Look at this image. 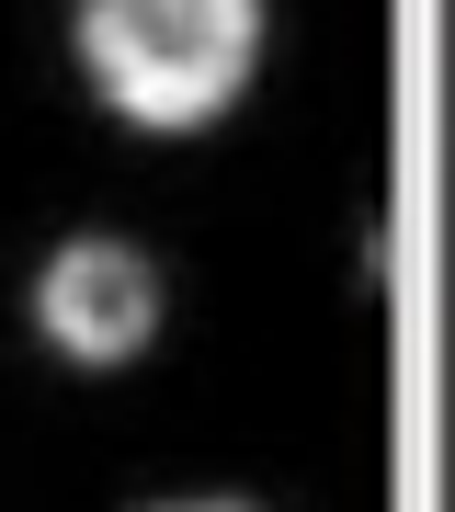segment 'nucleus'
I'll return each instance as SVG.
<instances>
[{"instance_id":"obj_1","label":"nucleus","mask_w":455,"mask_h":512,"mask_svg":"<svg viewBox=\"0 0 455 512\" xmlns=\"http://www.w3.org/2000/svg\"><path fill=\"white\" fill-rule=\"evenodd\" d=\"M80 57L126 126H205L262 57V0H80Z\"/></svg>"},{"instance_id":"obj_2","label":"nucleus","mask_w":455,"mask_h":512,"mask_svg":"<svg viewBox=\"0 0 455 512\" xmlns=\"http://www.w3.org/2000/svg\"><path fill=\"white\" fill-rule=\"evenodd\" d=\"M35 319L69 365H126V353L160 330V274L126 251V239H69L35 285Z\"/></svg>"},{"instance_id":"obj_3","label":"nucleus","mask_w":455,"mask_h":512,"mask_svg":"<svg viewBox=\"0 0 455 512\" xmlns=\"http://www.w3.org/2000/svg\"><path fill=\"white\" fill-rule=\"evenodd\" d=\"M171 512H239V501H171Z\"/></svg>"}]
</instances>
